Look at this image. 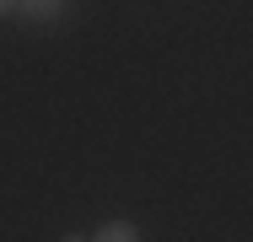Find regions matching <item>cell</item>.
Listing matches in <instances>:
<instances>
[{"mask_svg": "<svg viewBox=\"0 0 253 242\" xmlns=\"http://www.w3.org/2000/svg\"><path fill=\"white\" fill-rule=\"evenodd\" d=\"M65 11H70V0H16V16L33 27H59Z\"/></svg>", "mask_w": 253, "mask_h": 242, "instance_id": "1", "label": "cell"}, {"mask_svg": "<svg viewBox=\"0 0 253 242\" xmlns=\"http://www.w3.org/2000/svg\"><path fill=\"white\" fill-rule=\"evenodd\" d=\"M92 242H140V226L135 221H102L92 232Z\"/></svg>", "mask_w": 253, "mask_h": 242, "instance_id": "2", "label": "cell"}, {"mask_svg": "<svg viewBox=\"0 0 253 242\" xmlns=\"http://www.w3.org/2000/svg\"><path fill=\"white\" fill-rule=\"evenodd\" d=\"M5 16H16V0H0V22H5Z\"/></svg>", "mask_w": 253, "mask_h": 242, "instance_id": "3", "label": "cell"}, {"mask_svg": "<svg viewBox=\"0 0 253 242\" xmlns=\"http://www.w3.org/2000/svg\"><path fill=\"white\" fill-rule=\"evenodd\" d=\"M59 242H92V237H86V232H65Z\"/></svg>", "mask_w": 253, "mask_h": 242, "instance_id": "4", "label": "cell"}]
</instances>
